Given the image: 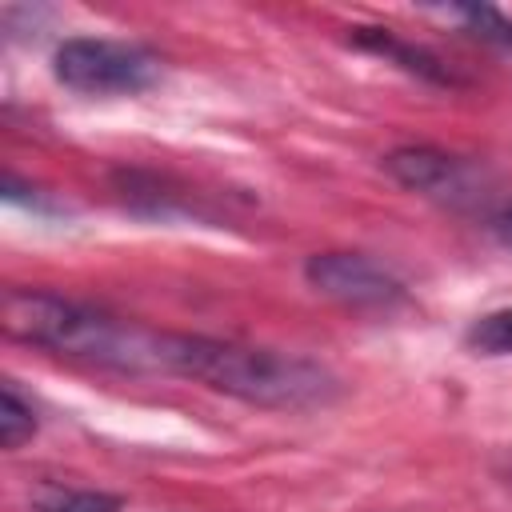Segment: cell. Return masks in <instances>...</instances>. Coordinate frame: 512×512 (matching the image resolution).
Masks as SVG:
<instances>
[{"label":"cell","mask_w":512,"mask_h":512,"mask_svg":"<svg viewBox=\"0 0 512 512\" xmlns=\"http://www.w3.org/2000/svg\"><path fill=\"white\" fill-rule=\"evenodd\" d=\"M308 284L344 308H392L404 300V284L364 252H316L304 264Z\"/></svg>","instance_id":"277c9868"},{"label":"cell","mask_w":512,"mask_h":512,"mask_svg":"<svg viewBox=\"0 0 512 512\" xmlns=\"http://www.w3.org/2000/svg\"><path fill=\"white\" fill-rule=\"evenodd\" d=\"M356 44H364V48H372V52H380V56L396 60L400 68H408V72H416V76H428V80H452V76L440 68V60H436V56H428L424 48L404 44V40H400V36H392L388 28H356Z\"/></svg>","instance_id":"52a82bcc"},{"label":"cell","mask_w":512,"mask_h":512,"mask_svg":"<svg viewBox=\"0 0 512 512\" xmlns=\"http://www.w3.org/2000/svg\"><path fill=\"white\" fill-rule=\"evenodd\" d=\"M4 328L52 356L112 368V372H164L176 376L184 332H156L148 324L52 296L12 288L4 296Z\"/></svg>","instance_id":"6da1fadb"},{"label":"cell","mask_w":512,"mask_h":512,"mask_svg":"<svg viewBox=\"0 0 512 512\" xmlns=\"http://www.w3.org/2000/svg\"><path fill=\"white\" fill-rule=\"evenodd\" d=\"M452 12L468 24V32H472L476 40L512 48V20H508L500 8H488V4H460V8H452Z\"/></svg>","instance_id":"30bf717a"},{"label":"cell","mask_w":512,"mask_h":512,"mask_svg":"<svg viewBox=\"0 0 512 512\" xmlns=\"http://www.w3.org/2000/svg\"><path fill=\"white\" fill-rule=\"evenodd\" d=\"M384 168L420 196H436L452 204L472 196V168L436 148H396L384 156Z\"/></svg>","instance_id":"5b68a950"},{"label":"cell","mask_w":512,"mask_h":512,"mask_svg":"<svg viewBox=\"0 0 512 512\" xmlns=\"http://www.w3.org/2000/svg\"><path fill=\"white\" fill-rule=\"evenodd\" d=\"M496 236H500V244H508L512 248V200L500 208V216H496Z\"/></svg>","instance_id":"8fae6325"},{"label":"cell","mask_w":512,"mask_h":512,"mask_svg":"<svg viewBox=\"0 0 512 512\" xmlns=\"http://www.w3.org/2000/svg\"><path fill=\"white\" fill-rule=\"evenodd\" d=\"M52 72L64 88L84 96H132L160 76V60L128 40L108 36H72L56 48Z\"/></svg>","instance_id":"3957f363"},{"label":"cell","mask_w":512,"mask_h":512,"mask_svg":"<svg viewBox=\"0 0 512 512\" xmlns=\"http://www.w3.org/2000/svg\"><path fill=\"white\" fill-rule=\"evenodd\" d=\"M176 376L256 408H316L340 392V380L308 356L212 336H184Z\"/></svg>","instance_id":"7a4b0ae2"},{"label":"cell","mask_w":512,"mask_h":512,"mask_svg":"<svg viewBox=\"0 0 512 512\" xmlns=\"http://www.w3.org/2000/svg\"><path fill=\"white\" fill-rule=\"evenodd\" d=\"M32 432H36V412H32V404L16 392V384L8 380L4 392H0V444H4V448H20Z\"/></svg>","instance_id":"9c48e42d"},{"label":"cell","mask_w":512,"mask_h":512,"mask_svg":"<svg viewBox=\"0 0 512 512\" xmlns=\"http://www.w3.org/2000/svg\"><path fill=\"white\" fill-rule=\"evenodd\" d=\"M464 344L476 356H512V308H496L472 320V328L464 332Z\"/></svg>","instance_id":"ba28073f"},{"label":"cell","mask_w":512,"mask_h":512,"mask_svg":"<svg viewBox=\"0 0 512 512\" xmlns=\"http://www.w3.org/2000/svg\"><path fill=\"white\" fill-rule=\"evenodd\" d=\"M32 508L36 512H120L124 500L116 492H100V488H76V484H60V480H40L32 488Z\"/></svg>","instance_id":"8992f818"}]
</instances>
